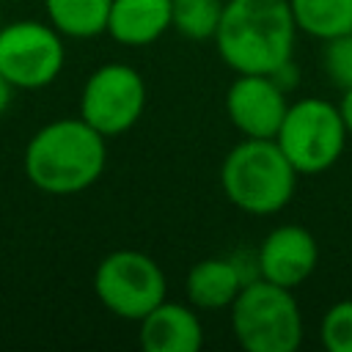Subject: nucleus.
<instances>
[{
	"label": "nucleus",
	"instance_id": "1",
	"mask_svg": "<svg viewBox=\"0 0 352 352\" xmlns=\"http://www.w3.org/2000/svg\"><path fill=\"white\" fill-rule=\"evenodd\" d=\"M289 0H226L214 47L236 74H275L294 52Z\"/></svg>",
	"mask_w": 352,
	"mask_h": 352
},
{
	"label": "nucleus",
	"instance_id": "2",
	"mask_svg": "<svg viewBox=\"0 0 352 352\" xmlns=\"http://www.w3.org/2000/svg\"><path fill=\"white\" fill-rule=\"evenodd\" d=\"M104 135L82 118L41 126L25 148V176L44 192L69 195L91 187L107 162Z\"/></svg>",
	"mask_w": 352,
	"mask_h": 352
},
{
	"label": "nucleus",
	"instance_id": "3",
	"mask_svg": "<svg viewBox=\"0 0 352 352\" xmlns=\"http://www.w3.org/2000/svg\"><path fill=\"white\" fill-rule=\"evenodd\" d=\"M297 170L275 143V138H245L220 165V187L226 198L248 214L280 212L297 187Z\"/></svg>",
	"mask_w": 352,
	"mask_h": 352
},
{
	"label": "nucleus",
	"instance_id": "4",
	"mask_svg": "<svg viewBox=\"0 0 352 352\" xmlns=\"http://www.w3.org/2000/svg\"><path fill=\"white\" fill-rule=\"evenodd\" d=\"M231 330L248 352H294L302 341V314L292 289L253 278L231 302Z\"/></svg>",
	"mask_w": 352,
	"mask_h": 352
},
{
	"label": "nucleus",
	"instance_id": "5",
	"mask_svg": "<svg viewBox=\"0 0 352 352\" xmlns=\"http://www.w3.org/2000/svg\"><path fill=\"white\" fill-rule=\"evenodd\" d=\"M346 138L349 132L338 104L319 96H308L286 107L275 143L280 146V151L297 173L314 176L338 162Z\"/></svg>",
	"mask_w": 352,
	"mask_h": 352
},
{
	"label": "nucleus",
	"instance_id": "6",
	"mask_svg": "<svg viewBox=\"0 0 352 352\" xmlns=\"http://www.w3.org/2000/svg\"><path fill=\"white\" fill-rule=\"evenodd\" d=\"M94 289L110 314L140 322L165 300L168 283L162 267L151 256L140 250H113L99 261Z\"/></svg>",
	"mask_w": 352,
	"mask_h": 352
},
{
	"label": "nucleus",
	"instance_id": "7",
	"mask_svg": "<svg viewBox=\"0 0 352 352\" xmlns=\"http://www.w3.org/2000/svg\"><path fill=\"white\" fill-rule=\"evenodd\" d=\"M146 107V82L126 63L99 66L82 85L80 118L104 138L124 135L138 124Z\"/></svg>",
	"mask_w": 352,
	"mask_h": 352
},
{
	"label": "nucleus",
	"instance_id": "8",
	"mask_svg": "<svg viewBox=\"0 0 352 352\" xmlns=\"http://www.w3.org/2000/svg\"><path fill=\"white\" fill-rule=\"evenodd\" d=\"M63 41L52 25L22 19L0 28V72L14 88H44L63 69Z\"/></svg>",
	"mask_w": 352,
	"mask_h": 352
},
{
	"label": "nucleus",
	"instance_id": "9",
	"mask_svg": "<svg viewBox=\"0 0 352 352\" xmlns=\"http://www.w3.org/2000/svg\"><path fill=\"white\" fill-rule=\"evenodd\" d=\"M286 107V91L272 74H236L226 94L228 118L245 138H275Z\"/></svg>",
	"mask_w": 352,
	"mask_h": 352
},
{
	"label": "nucleus",
	"instance_id": "10",
	"mask_svg": "<svg viewBox=\"0 0 352 352\" xmlns=\"http://www.w3.org/2000/svg\"><path fill=\"white\" fill-rule=\"evenodd\" d=\"M256 261H258V278L294 289L314 275L319 261V248L308 228L286 223L264 236Z\"/></svg>",
	"mask_w": 352,
	"mask_h": 352
},
{
	"label": "nucleus",
	"instance_id": "11",
	"mask_svg": "<svg viewBox=\"0 0 352 352\" xmlns=\"http://www.w3.org/2000/svg\"><path fill=\"white\" fill-rule=\"evenodd\" d=\"M204 344V327L192 305L162 300L140 319V346L146 352H195Z\"/></svg>",
	"mask_w": 352,
	"mask_h": 352
},
{
	"label": "nucleus",
	"instance_id": "12",
	"mask_svg": "<svg viewBox=\"0 0 352 352\" xmlns=\"http://www.w3.org/2000/svg\"><path fill=\"white\" fill-rule=\"evenodd\" d=\"M170 28V0H113L107 33L126 47L154 44Z\"/></svg>",
	"mask_w": 352,
	"mask_h": 352
},
{
	"label": "nucleus",
	"instance_id": "13",
	"mask_svg": "<svg viewBox=\"0 0 352 352\" xmlns=\"http://www.w3.org/2000/svg\"><path fill=\"white\" fill-rule=\"evenodd\" d=\"M245 283L248 278L242 275L234 258H204L190 267L184 289L192 308L220 311V308H231V302L236 300Z\"/></svg>",
	"mask_w": 352,
	"mask_h": 352
},
{
	"label": "nucleus",
	"instance_id": "14",
	"mask_svg": "<svg viewBox=\"0 0 352 352\" xmlns=\"http://www.w3.org/2000/svg\"><path fill=\"white\" fill-rule=\"evenodd\" d=\"M110 3L113 0H44V8L58 33L91 38L107 30Z\"/></svg>",
	"mask_w": 352,
	"mask_h": 352
},
{
	"label": "nucleus",
	"instance_id": "15",
	"mask_svg": "<svg viewBox=\"0 0 352 352\" xmlns=\"http://www.w3.org/2000/svg\"><path fill=\"white\" fill-rule=\"evenodd\" d=\"M297 30L327 41L352 30V0H289Z\"/></svg>",
	"mask_w": 352,
	"mask_h": 352
},
{
	"label": "nucleus",
	"instance_id": "16",
	"mask_svg": "<svg viewBox=\"0 0 352 352\" xmlns=\"http://www.w3.org/2000/svg\"><path fill=\"white\" fill-rule=\"evenodd\" d=\"M220 14V0H170V28H176L184 38L192 41L214 38Z\"/></svg>",
	"mask_w": 352,
	"mask_h": 352
},
{
	"label": "nucleus",
	"instance_id": "17",
	"mask_svg": "<svg viewBox=\"0 0 352 352\" xmlns=\"http://www.w3.org/2000/svg\"><path fill=\"white\" fill-rule=\"evenodd\" d=\"M319 338L330 352H352V300H338L324 311Z\"/></svg>",
	"mask_w": 352,
	"mask_h": 352
},
{
	"label": "nucleus",
	"instance_id": "18",
	"mask_svg": "<svg viewBox=\"0 0 352 352\" xmlns=\"http://www.w3.org/2000/svg\"><path fill=\"white\" fill-rule=\"evenodd\" d=\"M322 66L330 82H336L341 91L352 88V30L324 41Z\"/></svg>",
	"mask_w": 352,
	"mask_h": 352
},
{
	"label": "nucleus",
	"instance_id": "19",
	"mask_svg": "<svg viewBox=\"0 0 352 352\" xmlns=\"http://www.w3.org/2000/svg\"><path fill=\"white\" fill-rule=\"evenodd\" d=\"M338 110H341V118H344V124H346V132L352 135V88H346V91H344Z\"/></svg>",
	"mask_w": 352,
	"mask_h": 352
},
{
	"label": "nucleus",
	"instance_id": "20",
	"mask_svg": "<svg viewBox=\"0 0 352 352\" xmlns=\"http://www.w3.org/2000/svg\"><path fill=\"white\" fill-rule=\"evenodd\" d=\"M11 94H14V85H11V80L0 72V116L8 110V104H11Z\"/></svg>",
	"mask_w": 352,
	"mask_h": 352
}]
</instances>
